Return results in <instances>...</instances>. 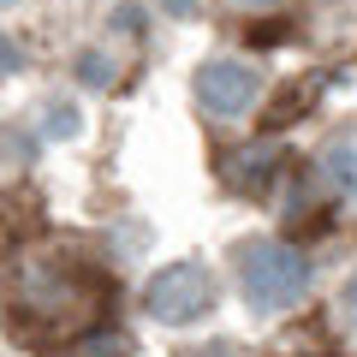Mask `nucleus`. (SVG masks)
<instances>
[{
  "label": "nucleus",
  "mask_w": 357,
  "mask_h": 357,
  "mask_svg": "<svg viewBox=\"0 0 357 357\" xmlns=\"http://www.w3.org/2000/svg\"><path fill=\"white\" fill-rule=\"evenodd\" d=\"M310 256L298 244H280V238H262V244H244L238 250V286L250 298V310H292L298 298L310 292Z\"/></svg>",
  "instance_id": "obj_1"
},
{
  "label": "nucleus",
  "mask_w": 357,
  "mask_h": 357,
  "mask_svg": "<svg viewBox=\"0 0 357 357\" xmlns=\"http://www.w3.org/2000/svg\"><path fill=\"white\" fill-rule=\"evenodd\" d=\"M208 310H215V274L203 262H167L143 286V316L167 321V328H191Z\"/></svg>",
  "instance_id": "obj_2"
},
{
  "label": "nucleus",
  "mask_w": 357,
  "mask_h": 357,
  "mask_svg": "<svg viewBox=\"0 0 357 357\" xmlns=\"http://www.w3.org/2000/svg\"><path fill=\"white\" fill-rule=\"evenodd\" d=\"M262 102V66L244 60V54H220V60H203L197 72V107L208 119H244Z\"/></svg>",
  "instance_id": "obj_3"
},
{
  "label": "nucleus",
  "mask_w": 357,
  "mask_h": 357,
  "mask_svg": "<svg viewBox=\"0 0 357 357\" xmlns=\"http://www.w3.org/2000/svg\"><path fill=\"white\" fill-rule=\"evenodd\" d=\"M274 167H280V149H274V143H268V149H250V155L232 161V185H238V191H268V185H274Z\"/></svg>",
  "instance_id": "obj_4"
},
{
  "label": "nucleus",
  "mask_w": 357,
  "mask_h": 357,
  "mask_svg": "<svg viewBox=\"0 0 357 357\" xmlns=\"http://www.w3.org/2000/svg\"><path fill=\"white\" fill-rule=\"evenodd\" d=\"M321 173H328L340 191H357V137H333L328 155H321Z\"/></svg>",
  "instance_id": "obj_5"
},
{
  "label": "nucleus",
  "mask_w": 357,
  "mask_h": 357,
  "mask_svg": "<svg viewBox=\"0 0 357 357\" xmlns=\"http://www.w3.org/2000/svg\"><path fill=\"white\" fill-rule=\"evenodd\" d=\"M72 357H126V340L119 333H89V340L72 345Z\"/></svg>",
  "instance_id": "obj_6"
},
{
  "label": "nucleus",
  "mask_w": 357,
  "mask_h": 357,
  "mask_svg": "<svg viewBox=\"0 0 357 357\" xmlns=\"http://www.w3.org/2000/svg\"><path fill=\"white\" fill-rule=\"evenodd\" d=\"M345 321H351V328H357V274H351V280H345Z\"/></svg>",
  "instance_id": "obj_7"
},
{
  "label": "nucleus",
  "mask_w": 357,
  "mask_h": 357,
  "mask_svg": "<svg viewBox=\"0 0 357 357\" xmlns=\"http://www.w3.org/2000/svg\"><path fill=\"white\" fill-rule=\"evenodd\" d=\"M244 6H280V0H244Z\"/></svg>",
  "instance_id": "obj_8"
}]
</instances>
